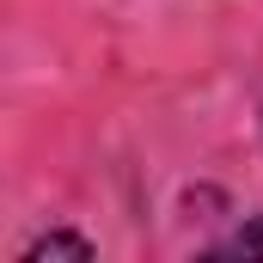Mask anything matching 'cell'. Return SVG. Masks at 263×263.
I'll list each match as a JSON object with an SVG mask.
<instances>
[{"label":"cell","mask_w":263,"mask_h":263,"mask_svg":"<svg viewBox=\"0 0 263 263\" xmlns=\"http://www.w3.org/2000/svg\"><path fill=\"white\" fill-rule=\"evenodd\" d=\"M43 257H73V263H92L98 257V245L92 239H80V233H43V239H31L25 251H18V263H43Z\"/></svg>","instance_id":"1"},{"label":"cell","mask_w":263,"mask_h":263,"mask_svg":"<svg viewBox=\"0 0 263 263\" xmlns=\"http://www.w3.org/2000/svg\"><path fill=\"white\" fill-rule=\"evenodd\" d=\"M208 257H263V214H257V220H245L233 239H220Z\"/></svg>","instance_id":"2"}]
</instances>
